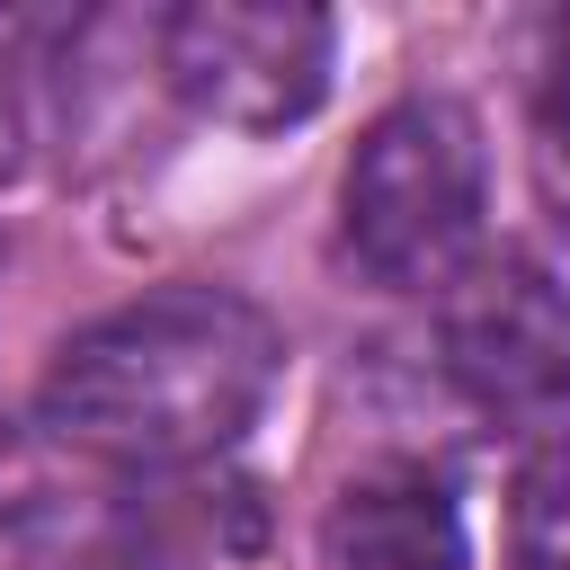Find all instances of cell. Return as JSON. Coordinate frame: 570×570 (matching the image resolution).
Wrapping results in <instances>:
<instances>
[{"instance_id": "obj_1", "label": "cell", "mask_w": 570, "mask_h": 570, "mask_svg": "<svg viewBox=\"0 0 570 570\" xmlns=\"http://www.w3.org/2000/svg\"><path fill=\"white\" fill-rule=\"evenodd\" d=\"M285 374V330L232 285H151L71 330L36 383L53 445L116 472H187L232 454Z\"/></svg>"}, {"instance_id": "obj_2", "label": "cell", "mask_w": 570, "mask_h": 570, "mask_svg": "<svg viewBox=\"0 0 570 570\" xmlns=\"http://www.w3.org/2000/svg\"><path fill=\"white\" fill-rule=\"evenodd\" d=\"M481 214H490L481 125H472V107H454L436 89L392 98L338 169V240H347L356 276L383 294L445 285L481 249Z\"/></svg>"}, {"instance_id": "obj_3", "label": "cell", "mask_w": 570, "mask_h": 570, "mask_svg": "<svg viewBox=\"0 0 570 570\" xmlns=\"http://www.w3.org/2000/svg\"><path fill=\"white\" fill-rule=\"evenodd\" d=\"M338 27L303 0H187L160 18V80L232 134H285L330 98Z\"/></svg>"}, {"instance_id": "obj_4", "label": "cell", "mask_w": 570, "mask_h": 570, "mask_svg": "<svg viewBox=\"0 0 570 570\" xmlns=\"http://www.w3.org/2000/svg\"><path fill=\"white\" fill-rule=\"evenodd\" d=\"M436 356L490 419H543L570 401V294L534 249H472L436 285Z\"/></svg>"}, {"instance_id": "obj_5", "label": "cell", "mask_w": 570, "mask_h": 570, "mask_svg": "<svg viewBox=\"0 0 570 570\" xmlns=\"http://www.w3.org/2000/svg\"><path fill=\"white\" fill-rule=\"evenodd\" d=\"M463 517L454 490L419 463L356 472L321 517V570H463Z\"/></svg>"}, {"instance_id": "obj_6", "label": "cell", "mask_w": 570, "mask_h": 570, "mask_svg": "<svg viewBox=\"0 0 570 570\" xmlns=\"http://www.w3.org/2000/svg\"><path fill=\"white\" fill-rule=\"evenodd\" d=\"M508 561L517 570H570V445H543L517 463L508 490Z\"/></svg>"}, {"instance_id": "obj_7", "label": "cell", "mask_w": 570, "mask_h": 570, "mask_svg": "<svg viewBox=\"0 0 570 570\" xmlns=\"http://www.w3.org/2000/svg\"><path fill=\"white\" fill-rule=\"evenodd\" d=\"M534 187H543L552 223L570 232V9L552 18L543 80H534Z\"/></svg>"}, {"instance_id": "obj_8", "label": "cell", "mask_w": 570, "mask_h": 570, "mask_svg": "<svg viewBox=\"0 0 570 570\" xmlns=\"http://www.w3.org/2000/svg\"><path fill=\"white\" fill-rule=\"evenodd\" d=\"M18 142H27V125H18V98H9V80H0V187L18 178Z\"/></svg>"}]
</instances>
